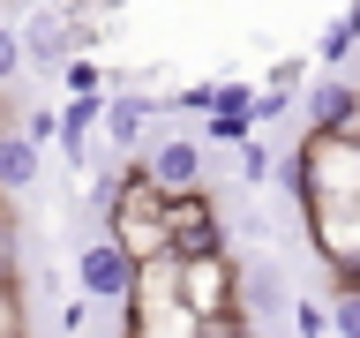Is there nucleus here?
<instances>
[{"instance_id": "nucleus-1", "label": "nucleus", "mask_w": 360, "mask_h": 338, "mask_svg": "<svg viewBox=\"0 0 360 338\" xmlns=\"http://www.w3.org/2000/svg\"><path fill=\"white\" fill-rule=\"evenodd\" d=\"M285 188H292L300 211H345V203H360V135L308 128L285 151Z\"/></svg>"}, {"instance_id": "nucleus-2", "label": "nucleus", "mask_w": 360, "mask_h": 338, "mask_svg": "<svg viewBox=\"0 0 360 338\" xmlns=\"http://www.w3.org/2000/svg\"><path fill=\"white\" fill-rule=\"evenodd\" d=\"M240 278H248V263L233 256V248L180 256V315H188V323H218V315L248 308V301H240Z\"/></svg>"}, {"instance_id": "nucleus-3", "label": "nucleus", "mask_w": 360, "mask_h": 338, "mask_svg": "<svg viewBox=\"0 0 360 338\" xmlns=\"http://www.w3.org/2000/svg\"><path fill=\"white\" fill-rule=\"evenodd\" d=\"M90 38H98V23L75 15L68 0H38V8L22 15V53H30V68H38L45 83H60V68L75 61Z\"/></svg>"}, {"instance_id": "nucleus-4", "label": "nucleus", "mask_w": 360, "mask_h": 338, "mask_svg": "<svg viewBox=\"0 0 360 338\" xmlns=\"http://www.w3.org/2000/svg\"><path fill=\"white\" fill-rule=\"evenodd\" d=\"M300 225L315 241V263L330 270V293L360 286V203H345V211H300Z\"/></svg>"}, {"instance_id": "nucleus-5", "label": "nucleus", "mask_w": 360, "mask_h": 338, "mask_svg": "<svg viewBox=\"0 0 360 338\" xmlns=\"http://www.w3.org/2000/svg\"><path fill=\"white\" fill-rule=\"evenodd\" d=\"M143 165H150V180L165 188V196H180V188H210V143L188 128H158L150 143H143Z\"/></svg>"}, {"instance_id": "nucleus-6", "label": "nucleus", "mask_w": 360, "mask_h": 338, "mask_svg": "<svg viewBox=\"0 0 360 338\" xmlns=\"http://www.w3.org/2000/svg\"><path fill=\"white\" fill-rule=\"evenodd\" d=\"M75 286L90 293V301H120V308H128V293H135V256L120 241H112V233H90L83 248H75Z\"/></svg>"}, {"instance_id": "nucleus-7", "label": "nucleus", "mask_w": 360, "mask_h": 338, "mask_svg": "<svg viewBox=\"0 0 360 338\" xmlns=\"http://www.w3.org/2000/svg\"><path fill=\"white\" fill-rule=\"evenodd\" d=\"M165 106H158L150 90H105V113H98V135H105L112 158H143V143L158 135Z\"/></svg>"}, {"instance_id": "nucleus-8", "label": "nucleus", "mask_w": 360, "mask_h": 338, "mask_svg": "<svg viewBox=\"0 0 360 338\" xmlns=\"http://www.w3.org/2000/svg\"><path fill=\"white\" fill-rule=\"evenodd\" d=\"M165 218H173V248L180 256L225 248V218H218V196H210V188H180V196L165 203Z\"/></svg>"}, {"instance_id": "nucleus-9", "label": "nucleus", "mask_w": 360, "mask_h": 338, "mask_svg": "<svg viewBox=\"0 0 360 338\" xmlns=\"http://www.w3.org/2000/svg\"><path fill=\"white\" fill-rule=\"evenodd\" d=\"M255 98H263V90H248V83H218V106L202 113V143H225V151H240L248 135L263 128V120H255Z\"/></svg>"}, {"instance_id": "nucleus-10", "label": "nucleus", "mask_w": 360, "mask_h": 338, "mask_svg": "<svg viewBox=\"0 0 360 338\" xmlns=\"http://www.w3.org/2000/svg\"><path fill=\"white\" fill-rule=\"evenodd\" d=\"M38 180H45V143H30L22 120H15V128H0V196L15 203V196H30Z\"/></svg>"}, {"instance_id": "nucleus-11", "label": "nucleus", "mask_w": 360, "mask_h": 338, "mask_svg": "<svg viewBox=\"0 0 360 338\" xmlns=\"http://www.w3.org/2000/svg\"><path fill=\"white\" fill-rule=\"evenodd\" d=\"M0 293H22V218L0 196Z\"/></svg>"}, {"instance_id": "nucleus-12", "label": "nucleus", "mask_w": 360, "mask_h": 338, "mask_svg": "<svg viewBox=\"0 0 360 338\" xmlns=\"http://www.w3.org/2000/svg\"><path fill=\"white\" fill-rule=\"evenodd\" d=\"M240 301H248V315H278V308H292L278 263H255V270H248V278H240Z\"/></svg>"}, {"instance_id": "nucleus-13", "label": "nucleus", "mask_w": 360, "mask_h": 338, "mask_svg": "<svg viewBox=\"0 0 360 338\" xmlns=\"http://www.w3.org/2000/svg\"><path fill=\"white\" fill-rule=\"evenodd\" d=\"M360 45V0L345 8V15H330V30H323V45H315V61L323 68H345V53Z\"/></svg>"}, {"instance_id": "nucleus-14", "label": "nucleus", "mask_w": 360, "mask_h": 338, "mask_svg": "<svg viewBox=\"0 0 360 338\" xmlns=\"http://www.w3.org/2000/svg\"><path fill=\"white\" fill-rule=\"evenodd\" d=\"M323 308H330V338H360V286H338Z\"/></svg>"}, {"instance_id": "nucleus-15", "label": "nucleus", "mask_w": 360, "mask_h": 338, "mask_svg": "<svg viewBox=\"0 0 360 338\" xmlns=\"http://www.w3.org/2000/svg\"><path fill=\"white\" fill-rule=\"evenodd\" d=\"M22 68H30V53H22V23H0V90L15 83Z\"/></svg>"}, {"instance_id": "nucleus-16", "label": "nucleus", "mask_w": 360, "mask_h": 338, "mask_svg": "<svg viewBox=\"0 0 360 338\" xmlns=\"http://www.w3.org/2000/svg\"><path fill=\"white\" fill-rule=\"evenodd\" d=\"M270 165H278V158H270V143H255V135H248V143H240V188H263Z\"/></svg>"}, {"instance_id": "nucleus-17", "label": "nucleus", "mask_w": 360, "mask_h": 338, "mask_svg": "<svg viewBox=\"0 0 360 338\" xmlns=\"http://www.w3.org/2000/svg\"><path fill=\"white\" fill-rule=\"evenodd\" d=\"M173 106H180V113H210V106H218V83H188Z\"/></svg>"}, {"instance_id": "nucleus-18", "label": "nucleus", "mask_w": 360, "mask_h": 338, "mask_svg": "<svg viewBox=\"0 0 360 338\" xmlns=\"http://www.w3.org/2000/svg\"><path fill=\"white\" fill-rule=\"evenodd\" d=\"M68 8H75V15H90V23H112L128 0H68Z\"/></svg>"}, {"instance_id": "nucleus-19", "label": "nucleus", "mask_w": 360, "mask_h": 338, "mask_svg": "<svg viewBox=\"0 0 360 338\" xmlns=\"http://www.w3.org/2000/svg\"><path fill=\"white\" fill-rule=\"evenodd\" d=\"M0 128H15V113H8V90H0Z\"/></svg>"}]
</instances>
